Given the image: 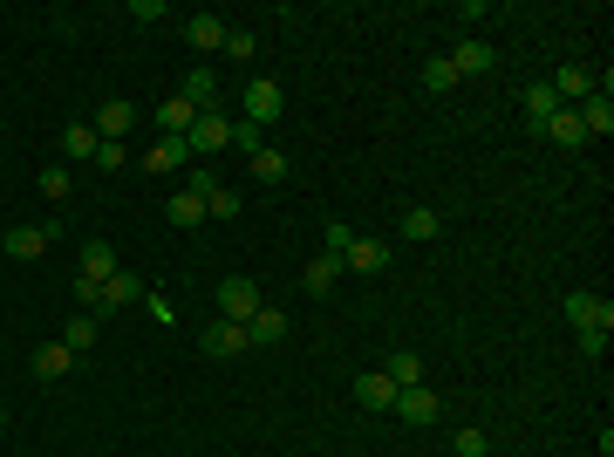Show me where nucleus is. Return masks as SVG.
Listing matches in <instances>:
<instances>
[{"label":"nucleus","instance_id":"nucleus-6","mask_svg":"<svg viewBox=\"0 0 614 457\" xmlns=\"http://www.w3.org/2000/svg\"><path fill=\"white\" fill-rule=\"evenodd\" d=\"M396 396H403V389H396V382H389L383 369L355 376V403H362V410H396Z\"/></svg>","mask_w":614,"mask_h":457},{"label":"nucleus","instance_id":"nucleus-12","mask_svg":"<svg viewBox=\"0 0 614 457\" xmlns=\"http://www.w3.org/2000/svg\"><path fill=\"white\" fill-rule=\"evenodd\" d=\"M246 321H212L205 328V355H246Z\"/></svg>","mask_w":614,"mask_h":457},{"label":"nucleus","instance_id":"nucleus-31","mask_svg":"<svg viewBox=\"0 0 614 457\" xmlns=\"http://www.w3.org/2000/svg\"><path fill=\"white\" fill-rule=\"evenodd\" d=\"M403 239H437V212H430V205H410V212H403Z\"/></svg>","mask_w":614,"mask_h":457},{"label":"nucleus","instance_id":"nucleus-22","mask_svg":"<svg viewBox=\"0 0 614 457\" xmlns=\"http://www.w3.org/2000/svg\"><path fill=\"white\" fill-rule=\"evenodd\" d=\"M69 369H76V355H69V348H62V342L35 348V376H41V382H62V376H69Z\"/></svg>","mask_w":614,"mask_h":457},{"label":"nucleus","instance_id":"nucleus-2","mask_svg":"<svg viewBox=\"0 0 614 457\" xmlns=\"http://www.w3.org/2000/svg\"><path fill=\"white\" fill-rule=\"evenodd\" d=\"M226 137H232V123H226L219 110H205L192 130H185V151H192V157H212V151H226Z\"/></svg>","mask_w":614,"mask_h":457},{"label":"nucleus","instance_id":"nucleus-8","mask_svg":"<svg viewBox=\"0 0 614 457\" xmlns=\"http://www.w3.org/2000/svg\"><path fill=\"white\" fill-rule=\"evenodd\" d=\"M178 96H185V103H192L198 116H205V110H219V69H192V76L178 82Z\"/></svg>","mask_w":614,"mask_h":457},{"label":"nucleus","instance_id":"nucleus-9","mask_svg":"<svg viewBox=\"0 0 614 457\" xmlns=\"http://www.w3.org/2000/svg\"><path fill=\"white\" fill-rule=\"evenodd\" d=\"M553 96H560L567 110H580V103L594 96V69H580V62H567V69L553 76Z\"/></svg>","mask_w":614,"mask_h":457},{"label":"nucleus","instance_id":"nucleus-36","mask_svg":"<svg viewBox=\"0 0 614 457\" xmlns=\"http://www.w3.org/2000/svg\"><path fill=\"white\" fill-rule=\"evenodd\" d=\"M423 82H430V89H451V82H458V69H451V55H437V62L423 69Z\"/></svg>","mask_w":614,"mask_h":457},{"label":"nucleus","instance_id":"nucleus-14","mask_svg":"<svg viewBox=\"0 0 614 457\" xmlns=\"http://www.w3.org/2000/svg\"><path fill=\"white\" fill-rule=\"evenodd\" d=\"M185 164H192L185 137H157V151L144 157V171H157V178H171V171H185Z\"/></svg>","mask_w":614,"mask_h":457},{"label":"nucleus","instance_id":"nucleus-33","mask_svg":"<svg viewBox=\"0 0 614 457\" xmlns=\"http://www.w3.org/2000/svg\"><path fill=\"white\" fill-rule=\"evenodd\" d=\"M451 451H458V457H492V437H485L478 423H464V430H458V444H451Z\"/></svg>","mask_w":614,"mask_h":457},{"label":"nucleus","instance_id":"nucleus-32","mask_svg":"<svg viewBox=\"0 0 614 457\" xmlns=\"http://www.w3.org/2000/svg\"><path fill=\"white\" fill-rule=\"evenodd\" d=\"M69 191H76V178H69V164H48V171H41V198H55V205H62Z\"/></svg>","mask_w":614,"mask_h":457},{"label":"nucleus","instance_id":"nucleus-11","mask_svg":"<svg viewBox=\"0 0 614 457\" xmlns=\"http://www.w3.org/2000/svg\"><path fill=\"white\" fill-rule=\"evenodd\" d=\"M226 21H219V14H192V21H185V41H192L198 55H212V48H226Z\"/></svg>","mask_w":614,"mask_h":457},{"label":"nucleus","instance_id":"nucleus-18","mask_svg":"<svg viewBox=\"0 0 614 457\" xmlns=\"http://www.w3.org/2000/svg\"><path fill=\"white\" fill-rule=\"evenodd\" d=\"M342 267H355V273H383V267H389V246H383V239H355V246L342 253Z\"/></svg>","mask_w":614,"mask_h":457},{"label":"nucleus","instance_id":"nucleus-1","mask_svg":"<svg viewBox=\"0 0 614 457\" xmlns=\"http://www.w3.org/2000/svg\"><path fill=\"white\" fill-rule=\"evenodd\" d=\"M260 287H253V280H246V273H232L226 287H219V321H253V314H260Z\"/></svg>","mask_w":614,"mask_h":457},{"label":"nucleus","instance_id":"nucleus-27","mask_svg":"<svg viewBox=\"0 0 614 457\" xmlns=\"http://www.w3.org/2000/svg\"><path fill=\"white\" fill-rule=\"evenodd\" d=\"M41 246H48V232H41V226H14V232H7V260H41Z\"/></svg>","mask_w":614,"mask_h":457},{"label":"nucleus","instance_id":"nucleus-35","mask_svg":"<svg viewBox=\"0 0 614 457\" xmlns=\"http://www.w3.org/2000/svg\"><path fill=\"white\" fill-rule=\"evenodd\" d=\"M89 164H103V171H123V164H130V151H123L116 137H103V144H96V157H89Z\"/></svg>","mask_w":614,"mask_h":457},{"label":"nucleus","instance_id":"nucleus-13","mask_svg":"<svg viewBox=\"0 0 614 457\" xmlns=\"http://www.w3.org/2000/svg\"><path fill=\"white\" fill-rule=\"evenodd\" d=\"M164 219H171V226H205V198H198L192 185H178L164 198Z\"/></svg>","mask_w":614,"mask_h":457},{"label":"nucleus","instance_id":"nucleus-34","mask_svg":"<svg viewBox=\"0 0 614 457\" xmlns=\"http://www.w3.org/2000/svg\"><path fill=\"white\" fill-rule=\"evenodd\" d=\"M226 144H232V151H246V157H253V151H260V123H246V116H239V123H232V137H226Z\"/></svg>","mask_w":614,"mask_h":457},{"label":"nucleus","instance_id":"nucleus-37","mask_svg":"<svg viewBox=\"0 0 614 457\" xmlns=\"http://www.w3.org/2000/svg\"><path fill=\"white\" fill-rule=\"evenodd\" d=\"M253 48H260V41L246 35V28H232V35H226V55H232V62H253Z\"/></svg>","mask_w":614,"mask_h":457},{"label":"nucleus","instance_id":"nucleus-26","mask_svg":"<svg viewBox=\"0 0 614 457\" xmlns=\"http://www.w3.org/2000/svg\"><path fill=\"white\" fill-rule=\"evenodd\" d=\"M342 260H335V253H321V260H307V273H301V280H307V294H328V287H335V280H342Z\"/></svg>","mask_w":614,"mask_h":457},{"label":"nucleus","instance_id":"nucleus-28","mask_svg":"<svg viewBox=\"0 0 614 457\" xmlns=\"http://www.w3.org/2000/svg\"><path fill=\"white\" fill-rule=\"evenodd\" d=\"M246 164H253V178H260V185H280V178H287V157L273 151V144H260V151L246 157Z\"/></svg>","mask_w":614,"mask_h":457},{"label":"nucleus","instance_id":"nucleus-39","mask_svg":"<svg viewBox=\"0 0 614 457\" xmlns=\"http://www.w3.org/2000/svg\"><path fill=\"white\" fill-rule=\"evenodd\" d=\"M0 430H7V410H0Z\"/></svg>","mask_w":614,"mask_h":457},{"label":"nucleus","instance_id":"nucleus-21","mask_svg":"<svg viewBox=\"0 0 614 457\" xmlns=\"http://www.w3.org/2000/svg\"><path fill=\"white\" fill-rule=\"evenodd\" d=\"M157 123H164V137H185V130L198 123V110L185 103V96H164V103H157Z\"/></svg>","mask_w":614,"mask_h":457},{"label":"nucleus","instance_id":"nucleus-29","mask_svg":"<svg viewBox=\"0 0 614 457\" xmlns=\"http://www.w3.org/2000/svg\"><path fill=\"white\" fill-rule=\"evenodd\" d=\"M96 335H103V321H96V314H76V321L62 328V348H69V355H76V348H96Z\"/></svg>","mask_w":614,"mask_h":457},{"label":"nucleus","instance_id":"nucleus-17","mask_svg":"<svg viewBox=\"0 0 614 457\" xmlns=\"http://www.w3.org/2000/svg\"><path fill=\"white\" fill-rule=\"evenodd\" d=\"M280 335H287V314H280V307H260V314L246 321V342L253 348H273Z\"/></svg>","mask_w":614,"mask_h":457},{"label":"nucleus","instance_id":"nucleus-10","mask_svg":"<svg viewBox=\"0 0 614 457\" xmlns=\"http://www.w3.org/2000/svg\"><path fill=\"white\" fill-rule=\"evenodd\" d=\"M396 417L403 423H437V389H430V382L403 389V396H396Z\"/></svg>","mask_w":614,"mask_h":457},{"label":"nucleus","instance_id":"nucleus-23","mask_svg":"<svg viewBox=\"0 0 614 457\" xmlns=\"http://www.w3.org/2000/svg\"><path fill=\"white\" fill-rule=\"evenodd\" d=\"M574 116H580V130H587V137H608V130H614V103H608V96H587Z\"/></svg>","mask_w":614,"mask_h":457},{"label":"nucleus","instance_id":"nucleus-19","mask_svg":"<svg viewBox=\"0 0 614 457\" xmlns=\"http://www.w3.org/2000/svg\"><path fill=\"white\" fill-rule=\"evenodd\" d=\"M383 376L396 382V389H417V382H423V355H417V348H396V355L383 362Z\"/></svg>","mask_w":614,"mask_h":457},{"label":"nucleus","instance_id":"nucleus-3","mask_svg":"<svg viewBox=\"0 0 614 457\" xmlns=\"http://www.w3.org/2000/svg\"><path fill=\"white\" fill-rule=\"evenodd\" d=\"M280 110H287L280 82H267V76H260V82H246V123H260V130H267V123H273Z\"/></svg>","mask_w":614,"mask_h":457},{"label":"nucleus","instance_id":"nucleus-4","mask_svg":"<svg viewBox=\"0 0 614 457\" xmlns=\"http://www.w3.org/2000/svg\"><path fill=\"white\" fill-rule=\"evenodd\" d=\"M567 321H574V328H601V335H614V307L601 301V294H567Z\"/></svg>","mask_w":614,"mask_h":457},{"label":"nucleus","instance_id":"nucleus-5","mask_svg":"<svg viewBox=\"0 0 614 457\" xmlns=\"http://www.w3.org/2000/svg\"><path fill=\"white\" fill-rule=\"evenodd\" d=\"M192 191L205 198V219H239V191H232V185H219V178H205V171H198Z\"/></svg>","mask_w":614,"mask_h":457},{"label":"nucleus","instance_id":"nucleus-15","mask_svg":"<svg viewBox=\"0 0 614 457\" xmlns=\"http://www.w3.org/2000/svg\"><path fill=\"white\" fill-rule=\"evenodd\" d=\"M451 69H458V82H464V76H492V41H458Z\"/></svg>","mask_w":614,"mask_h":457},{"label":"nucleus","instance_id":"nucleus-30","mask_svg":"<svg viewBox=\"0 0 614 457\" xmlns=\"http://www.w3.org/2000/svg\"><path fill=\"white\" fill-rule=\"evenodd\" d=\"M546 137H553V144H567V151H574V144H587V130H580V116H574V110L553 116V123H546Z\"/></svg>","mask_w":614,"mask_h":457},{"label":"nucleus","instance_id":"nucleus-25","mask_svg":"<svg viewBox=\"0 0 614 457\" xmlns=\"http://www.w3.org/2000/svg\"><path fill=\"white\" fill-rule=\"evenodd\" d=\"M96 144H103V137H96V123H69V130H62V157H69V164L96 157Z\"/></svg>","mask_w":614,"mask_h":457},{"label":"nucleus","instance_id":"nucleus-38","mask_svg":"<svg viewBox=\"0 0 614 457\" xmlns=\"http://www.w3.org/2000/svg\"><path fill=\"white\" fill-rule=\"evenodd\" d=\"M348 246H355V232H348V226H342V219H328V253H335V260H342Z\"/></svg>","mask_w":614,"mask_h":457},{"label":"nucleus","instance_id":"nucleus-16","mask_svg":"<svg viewBox=\"0 0 614 457\" xmlns=\"http://www.w3.org/2000/svg\"><path fill=\"white\" fill-rule=\"evenodd\" d=\"M110 273H123V267H116V253H110V239H89V246H82V280L103 287Z\"/></svg>","mask_w":614,"mask_h":457},{"label":"nucleus","instance_id":"nucleus-20","mask_svg":"<svg viewBox=\"0 0 614 457\" xmlns=\"http://www.w3.org/2000/svg\"><path fill=\"white\" fill-rule=\"evenodd\" d=\"M130 123H137V103H123V96H110V103L96 110V130L116 137V144H123V130H130Z\"/></svg>","mask_w":614,"mask_h":457},{"label":"nucleus","instance_id":"nucleus-24","mask_svg":"<svg viewBox=\"0 0 614 457\" xmlns=\"http://www.w3.org/2000/svg\"><path fill=\"white\" fill-rule=\"evenodd\" d=\"M567 110V103H560V96H553V82H533V89H526V116H533L539 130H546V123H553V116Z\"/></svg>","mask_w":614,"mask_h":457},{"label":"nucleus","instance_id":"nucleus-7","mask_svg":"<svg viewBox=\"0 0 614 457\" xmlns=\"http://www.w3.org/2000/svg\"><path fill=\"white\" fill-rule=\"evenodd\" d=\"M130 301H144V287H137V273H110V280H103V301L89 307V314L103 321V314H116V307H130Z\"/></svg>","mask_w":614,"mask_h":457}]
</instances>
